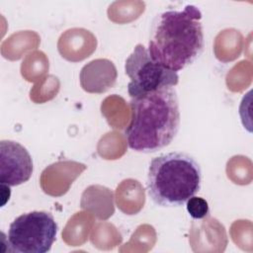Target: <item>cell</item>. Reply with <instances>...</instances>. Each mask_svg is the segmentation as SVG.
Returning a JSON list of instances; mask_svg holds the SVG:
<instances>
[{
  "instance_id": "obj_3",
  "label": "cell",
  "mask_w": 253,
  "mask_h": 253,
  "mask_svg": "<svg viewBox=\"0 0 253 253\" xmlns=\"http://www.w3.org/2000/svg\"><path fill=\"white\" fill-rule=\"evenodd\" d=\"M202 186V169L186 152H168L150 161L146 188L152 202L163 208H179Z\"/></svg>"
},
{
  "instance_id": "obj_8",
  "label": "cell",
  "mask_w": 253,
  "mask_h": 253,
  "mask_svg": "<svg viewBox=\"0 0 253 253\" xmlns=\"http://www.w3.org/2000/svg\"><path fill=\"white\" fill-rule=\"evenodd\" d=\"M185 205L188 213L194 219H203L210 214L209 204L202 197L193 196L186 202Z\"/></svg>"
},
{
  "instance_id": "obj_1",
  "label": "cell",
  "mask_w": 253,
  "mask_h": 253,
  "mask_svg": "<svg viewBox=\"0 0 253 253\" xmlns=\"http://www.w3.org/2000/svg\"><path fill=\"white\" fill-rule=\"evenodd\" d=\"M202 13L188 4L182 10H167L152 20L147 50L153 60L180 71L202 54L205 47Z\"/></svg>"
},
{
  "instance_id": "obj_4",
  "label": "cell",
  "mask_w": 253,
  "mask_h": 253,
  "mask_svg": "<svg viewBox=\"0 0 253 253\" xmlns=\"http://www.w3.org/2000/svg\"><path fill=\"white\" fill-rule=\"evenodd\" d=\"M57 233L53 215L33 211L16 217L8 230V250L16 253H45L51 249Z\"/></svg>"
},
{
  "instance_id": "obj_7",
  "label": "cell",
  "mask_w": 253,
  "mask_h": 253,
  "mask_svg": "<svg viewBox=\"0 0 253 253\" xmlns=\"http://www.w3.org/2000/svg\"><path fill=\"white\" fill-rule=\"evenodd\" d=\"M117 79V69L112 61L105 58L92 60L80 72V84L89 93H103L113 87Z\"/></svg>"
},
{
  "instance_id": "obj_5",
  "label": "cell",
  "mask_w": 253,
  "mask_h": 253,
  "mask_svg": "<svg viewBox=\"0 0 253 253\" xmlns=\"http://www.w3.org/2000/svg\"><path fill=\"white\" fill-rule=\"evenodd\" d=\"M125 71L130 79L127 84L130 98L144 95L162 87H174L179 82L178 73L153 60L147 48L141 43L136 44L126 58Z\"/></svg>"
},
{
  "instance_id": "obj_6",
  "label": "cell",
  "mask_w": 253,
  "mask_h": 253,
  "mask_svg": "<svg viewBox=\"0 0 253 253\" xmlns=\"http://www.w3.org/2000/svg\"><path fill=\"white\" fill-rule=\"evenodd\" d=\"M33 159L21 143L3 139L0 141V182L13 187L29 181L33 174Z\"/></svg>"
},
{
  "instance_id": "obj_2",
  "label": "cell",
  "mask_w": 253,
  "mask_h": 253,
  "mask_svg": "<svg viewBox=\"0 0 253 253\" xmlns=\"http://www.w3.org/2000/svg\"><path fill=\"white\" fill-rule=\"evenodd\" d=\"M129 106L131 119L125 134L130 149L153 153L174 140L181 122L178 95L174 87H162L131 98Z\"/></svg>"
}]
</instances>
